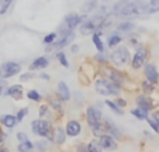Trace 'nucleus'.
<instances>
[{
	"label": "nucleus",
	"mask_w": 159,
	"mask_h": 152,
	"mask_svg": "<svg viewBox=\"0 0 159 152\" xmlns=\"http://www.w3.org/2000/svg\"><path fill=\"white\" fill-rule=\"evenodd\" d=\"M113 13L117 17H121L124 20L143 16L135 0H119L115 4V7H113Z\"/></svg>",
	"instance_id": "f257e3e1"
},
{
	"label": "nucleus",
	"mask_w": 159,
	"mask_h": 152,
	"mask_svg": "<svg viewBox=\"0 0 159 152\" xmlns=\"http://www.w3.org/2000/svg\"><path fill=\"white\" fill-rule=\"evenodd\" d=\"M95 89L98 94L109 96V95H117L120 92L117 84L112 83V81H106V80H98L95 84Z\"/></svg>",
	"instance_id": "f03ea898"
},
{
	"label": "nucleus",
	"mask_w": 159,
	"mask_h": 152,
	"mask_svg": "<svg viewBox=\"0 0 159 152\" xmlns=\"http://www.w3.org/2000/svg\"><path fill=\"white\" fill-rule=\"evenodd\" d=\"M103 20H105V16H95L93 18L88 20V21H85L84 24L81 25L80 32H81L82 35H92L98 28H101Z\"/></svg>",
	"instance_id": "7ed1b4c3"
},
{
	"label": "nucleus",
	"mask_w": 159,
	"mask_h": 152,
	"mask_svg": "<svg viewBox=\"0 0 159 152\" xmlns=\"http://www.w3.org/2000/svg\"><path fill=\"white\" fill-rule=\"evenodd\" d=\"M21 66L18 63H14V61H6L0 66V77L2 78H8L13 77V75L18 74Z\"/></svg>",
	"instance_id": "20e7f679"
},
{
	"label": "nucleus",
	"mask_w": 159,
	"mask_h": 152,
	"mask_svg": "<svg viewBox=\"0 0 159 152\" xmlns=\"http://www.w3.org/2000/svg\"><path fill=\"white\" fill-rule=\"evenodd\" d=\"M130 60V52L127 47H117L112 53V61L117 66H124Z\"/></svg>",
	"instance_id": "39448f33"
},
{
	"label": "nucleus",
	"mask_w": 159,
	"mask_h": 152,
	"mask_svg": "<svg viewBox=\"0 0 159 152\" xmlns=\"http://www.w3.org/2000/svg\"><path fill=\"white\" fill-rule=\"evenodd\" d=\"M32 131L41 137H50V124L45 120H34L32 122Z\"/></svg>",
	"instance_id": "423d86ee"
},
{
	"label": "nucleus",
	"mask_w": 159,
	"mask_h": 152,
	"mask_svg": "<svg viewBox=\"0 0 159 152\" xmlns=\"http://www.w3.org/2000/svg\"><path fill=\"white\" fill-rule=\"evenodd\" d=\"M87 120H88V124H89L91 127H95V126H98L102 123V113L96 108L91 106V108H88V110H87Z\"/></svg>",
	"instance_id": "0eeeda50"
},
{
	"label": "nucleus",
	"mask_w": 159,
	"mask_h": 152,
	"mask_svg": "<svg viewBox=\"0 0 159 152\" xmlns=\"http://www.w3.org/2000/svg\"><path fill=\"white\" fill-rule=\"evenodd\" d=\"M147 55H148V52H147V49L144 46H140L137 49V53L134 55V57H133V61H131V66L133 69H140L141 66H144V63H145V59H147Z\"/></svg>",
	"instance_id": "6e6552de"
},
{
	"label": "nucleus",
	"mask_w": 159,
	"mask_h": 152,
	"mask_svg": "<svg viewBox=\"0 0 159 152\" xmlns=\"http://www.w3.org/2000/svg\"><path fill=\"white\" fill-rule=\"evenodd\" d=\"M99 145H101V148L107 150V151H115L116 148H117V144H116L115 138H113L112 136H103V134H101Z\"/></svg>",
	"instance_id": "1a4fd4ad"
},
{
	"label": "nucleus",
	"mask_w": 159,
	"mask_h": 152,
	"mask_svg": "<svg viewBox=\"0 0 159 152\" xmlns=\"http://www.w3.org/2000/svg\"><path fill=\"white\" fill-rule=\"evenodd\" d=\"M84 18H85L84 16H78V14H75V13H71V14H69V16L66 17L64 22H66V27L67 28L74 29L75 27H78V25L84 21Z\"/></svg>",
	"instance_id": "9d476101"
},
{
	"label": "nucleus",
	"mask_w": 159,
	"mask_h": 152,
	"mask_svg": "<svg viewBox=\"0 0 159 152\" xmlns=\"http://www.w3.org/2000/svg\"><path fill=\"white\" fill-rule=\"evenodd\" d=\"M81 133V124L75 120H70L66 126V134L70 137H75Z\"/></svg>",
	"instance_id": "9b49d317"
},
{
	"label": "nucleus",
	"mask_w": 159,
	"mask_h": 152,
	"mask_svg": "<svg viewBox=\"0 0 159 152\" xmlns=\"http://www.w3.org/2000/svg\"><path fill=\"white\" fill-rule=\"evenodd\" d=\"M145 75L148 78V81H151L152 84H155L158 81V73H157V67L152 63H147L145 64Z\"/></svg>",
	"instance_id": "f8f14e48"
},
{
	"label": "nucleus",
	"mask_w": 159,
	"mask_h": 152,
	"mask_svg": "<svg viewBox=\"0 0 159 152\" xmlns=\"http://www.w3.org/2000/svg\"><path fill=\"white\" fill-rule=\"evenodd\" d=\"M137 103H138V109H141V110H144L145 113H148L149 110L152 109V101L149 99L148 96H140L137 99Z\"/></svg>",
	"instance_id": "ddd939ff"
},
{
	"label": "nucleus",
	"mask_w": 159,
	"mask_h": 152,
	"mask_svg": "<svg viewBox=\"0 0 159 152\" xmlns=\"http://www.w3.org/2000/svg\"><path fill=\"white\" fill-rule=\"evenodd\" d=\"M57 96L61 101H69L70 99V89L67 88L66 83H59L57 84Z\"/></svg>",
	"instance_id": "4468645a"
},
{
	"label": "nucleus",
	"mask_w": 159,
	"mask_h": 152,
	"mask_svg": "<svg viewBox=\"0 0 159 152\" xmlns=\"http://www.w3.org/2000/svg\"><path fill=\"white\" fill-rule=\"evenodd\" d=\"M49 66V60L46 57H38L31 63L30 69L31 70H39V69H45V67Z\"/></svg>",
	"instance_id": "2eb2a0df"
},
{
	"label": "nucleus",
	"mask_w": 159,
	"mask_h": 152,
	"mask_svg": "<svg viewBox=\"0 0 159 152\" xmlns=\"http://www.w3.org/2000/svg\"><path fill=\"white\" fill-rule=\"evenodd\" d=\"M103 127H105V130H107L110 134H112V136H115L116 138H120V137H121L120 131L117 130V127H116V126L113 124V123L110 122V120H106V123L103 124Z\"/></svg>",
	"instance_id": "dca6fc26"
},
{
	"label": "nucleus",
	"mask_w": 159,
	"mask_h": 152,
	"mask_svg": "<svg viewBox=\"0 0 159 152\" xmlns=\"http://www.w3.org/2000/svg\"><path fill=\"white\" fill-rule=\"evenodd\" d=\"M53 138H55V141L57 142V144H63L64 140H66V133L63 131V128L56 127L55 131H53Z\"/></svg>",
	"instance_id": "f3484780"
},
{
	"label": "nucleus",
	"mask_w": 159,
	"mask_h": 152,
	"mask_svg": "<svg viewBox=\"0 0 159 152\" xmlns=\"http://www.w3.org/2000/svg\"><path fill=\"white\" fill-rule=\"evenodd\" d=\"M2 123L6 126V127L11 128V127H14V126H16L17 117L13 116V114H4V116L2 117Z\"/></svg>",
	"instance_id": "a211bd4d"
},
{
	"label": "nucleus",
	"mask_w": 159,
	"mask_h": 152,
	"mask_svg": "<svg viewBox=\"0 0 159 152\" xmlns=\"http://www.w3.org/2000/svg\"><path fill=\"white\" fill-rule=\"evenodd\" d=\"M96 7H98V0H87V2L82 4L81 10L84 11V13H91V11L95 10Z\"/></svg>",
	"instance_id": "6ab92c4d"
},
{
	"label": "nucleus",
	"mask_w": 159,
	"mask_h": 152,
	"mask_svg": "<svg viewBox=\"0 0 159 152\" xmlns=\"http://www.w3.org/2000/svg\"><path fill=\"white\" fill-rule=\"evenodd\" d=\"M21 94H22V87L21 85H13L7 89V92H6L7 96H16V98H20Z\"/></svg>",
	"instance_id": "aec40b11"
},
{
	"label": "nucleus",
	"mask_w": 159,
	"mask_h": 152,
	"mask_svg": "<svg viewBox=\"0 0 159 152\" xmlns=\"http://www.w3.org/2000/svg\"><path fill=\"white\" fill-rule=\"evenodd\" d=\"M109 77H110V80H112V83H115V84H117V85H120L121 83H123V75L120 74V73H117V71H112V70H109Z\"/></svg>",
	"instance_id": "412c9836"
},
{
	"label": "nucleus",
	"mask_w": 159,
	"mask_h": 152,
	"mask_svg": "<svg viewBox=\"0 0 159 152\" xmlns=\"http://www.w3.org/2000/svg\"><path fill=\"white\" fill-rule=\"evenodd\" d=\"M92 41H93V43H95L96 49H98L101 53L103 52L105 46H103V43H102V41H101V36H99V34H93V35H92Z\"/></svg>",
	"instance_id": "4be33fe9"
},
{
	"label": "nucleus",
	"mask_w": 159,
	"mask_h": 152,
	"mask_svg": "<svg viewBox=\"0 0 159 152\" xmlns=\"http://www.w3.org/2000/svg\"><path fill=\"white\" fill-rule=\"evenodd\" d=\"M14 0H0V16H3L8 10V7L11 6Z\"/></svg>",
	"instance_id": "5701e85b"
},
{
	"label": "nucleus",
	"mask_w": 159,
	"mask_h": 152,
	"mask_svg": "<svg viewBox=\"0 0 159 152\" xmlns=\"http://www.w3.org/2000/svg\"><path fill=\"white\" fill-rule=\"evenodd\" d=\"M31 150H32V144H31L30 141H24L21 142V144L18 145V151L20 152H31Z\"/></svg>",
	"instance_id": "b1692460"
},
{
	"label": "nucleus",
	"mask_w": 159,
	"mask_h": 152,
	"mask_svg": "<svg viewBox=\"0 0 159 152\" xmlns=\"http://www.w3.org/2000/svg\"><path fill=\"white\" fill-rule=\"evenodd\" d=\"M119 29L120 31H124V32H129V31H133L134 29V24L130 21H126V22H121L120 25H119Z\"/></svg>",
	"instance_id": "393cba45"
},
{
	"label": "nucleus",
	"mask_w": 159,
	"mask_h": 152,
	"mask_svg": "<svg viewBox=\"0 0 159 152\" xmlns=\"http://www.w3.org/2000/svg\"><path fill=\"white\" fill-rule=\"evenodd\" d=\"M120 42H121V36L113 35V36H110V38H109V42H107V45H109L110 47H115V46H117Z\"/></svg>",
	"instance_id": "a878e982"
},
{
	"label": "nucleus",
	"mask_w": 159,
	"mask_h": 152,
	"mask_svg": "<svg viewBox=\"0 0 159 152\" xmlns=\"http://www.w3.org/2000/svg\"><path fill=\"white\" fill-rule=\"evenodd\" d=\"M106 105L109 106V108L112 109V110L115 112V113H117V114H123V110H121V109L119 108V106L116 105L115 102H112V101H106Z\"/></svg>",
	"instance_id": "bb28decb"
},
{
	"label": "nucleus",
	"mask_w": 159,
	"mask_h": 152,
	"mask_svg": "<svg viewBox=\"0 0 159 152\" xmlns=\"http://www.w3.org/2000/svg\"><path fill=\"white\" fill-rule=\"evenodd\" d=\"M131 113L134 114L137 119H140V120H145V119H147V113H145L144 110H141V109H134Z\"/></svg>",
	"instance_id": "cd10ccee"
},
{
	"label": "nucleus",
	"mask_w": 159,
	"mask_h": 152,
	"mask_svg": "<svg viewBox=\"0 0 159 152\" xmlns=\"http://www.w3.org/2000/svg\"><path fill=\"white\" fill-rule=\"evenodd\" d=\"M87 151L88 152H101V145H98L95 141H92V142H89V144H88Z\"/></svg>",
	"instance_id": "c85d7f7f"
},
{
	"label": "nucleus",
	"mask_w": 159,
	"mask_h": 152,
	"mask_svg": "<svg viewBox=\"0 0 159 152\" xmlns=\"http://www.w3.org/2000/svg\"><path fill=\"white\" fill-rule=\"evenodd\" d=\"M57 59H59V61H60V63H61V66H64V67H69V61H67L66 55H64L63 52H59V53H57Z\"/></svg>",
	"instance_id": "c756f323"
},
{
	"label": "nucleus",
	"mask_w": 159,
	"mask_h": 152,
	"mask_svg": "<svg viewBox=\"0 0 159 152\" xmlns=\"http://www.w3.org/2000/svg\"><path fill=\"white\" fill-rule=\"evenodd\" d=\"M56 36H57V35H56L55 32L49 34V35H46V36L43 38V42H45V43H48V45L52 43V42H55V41H56Z\"/></svg>",
	"instance_id": "7c9ffc66"
},
{
	"label": "nucleus",
	"mask_w": 159,
	"mask_h": 152,
	"mask_svg": "<svg viewBox=\"0 0 159 152\" xmlns=\"http://www.w3.org/2000/svg\"><path fill=\"white\" fill-rule=\"evenodd\" d=\"M27 95H28V98L32 101H41V95H39L36 91H30Z\"/></svg>",
	"instance_id": "2f4dec72"
},
{
	"label": "nucleus",
	"mask_w": 159,
	"mask_h": 152,
	"mask_svg": "<svg viewBox=\"0 0 159 152\" xmlns=\"http://www.w3.org/2000/svg\"><path fill=\"white\" fill-rule=\"evenodd\" d=\"M27 113H28V109H27V108L21 109V110L17 113V116H16V117H17V122H21V120L25 117V114H27Z\"/></svg>",
	"instance_id": "473e14b6"
},
{
	"label": "nucleus",
	"mask_w": 159,
	"mask_h": 152,
	"mask_svg": "<svg viewBox=\"0 0 159 152\" xmlns=\"http://www.w3.org/2000/svg\"><path fill=\"white\" fill-rule=\"evenodd\" d=\"M17 138H18L20 142H24V141H27L28 140V137H27V134L25 133H18L17 134Z\"/></svg>",
	"instance_id": "72a5a7b5"
},
{
	"label": "nucleus",
	"mask_w": 159,
	"mask_h": 152,
	"mask_svg": "<svg viewBox=\"0 0 159 152\" xmlns=\"http://www.w3.org/2000/svg\"><path fill=\"white\" fill-rule=\"evenodd\" d=\"M145 120H148V123H149V124L152 126V128H154V131H158V123H157V122H154V120L148 119V117H147Z\"/></svg>",
	"instance_id": "f704fd0d"
},
{
	"label": "nucleus",
	"mask_w": 159,
	"mask_h": 152,
	"mask_svg": "<svg viewBox=\"0 0 159 152\" xmlns=\"http://www.w3.org/2000/svg\"><path fill=\"white\" fill-rule=\"evenodd\" d=\"M115 103L119 106V108H123V106H126V105H127L126 101H124V99H116V101H115Z\"/></svg>",
	"instance_id": "c9c22d12"
},
{
	"label": "nucleus",
	"mask_w": 159,
	"mask_h": 152,
	"mask_svg": "<svg viewBox=\"0 0 159 152\" xmlns=\"http://www.w3.org/2000/svg\"><path fill=\"white\" fill-rule=\"evenodd\" d=\"M36 148H41V150H39L41 152H45V151H46V145H45L43 142H36Z\"/></svg>",
	"instance_id": "e433bc0d"
},
{
	"label": "nucleus",
	"mask_w": 159,
	"mask_h": 152,
	"mask_svg": "<svg viewBox=\"0 0 159 152\" xmlns=\"http://www.w3.org/2000/svg\"><path fill=\"white\" fill-rule=\"evenodd\" d=\"M4 87H6V83H4V78H3V80H0V95L4 91Z\"/></svg>",
	"instance_id": "4c0bfd02"
},
{
	"label": "nucleus",
	"mask_w": 159,
	"mask_h": 152,
	"mask_svg": "<svg viewBox=\"0 0 159 152\" xmlns=\"http://www.w3.org/2000/svg\"><path fill=\"white\" fill-rule=\"evenodd\" d=\"M50 103H52V105H53V108H56V109H60V108H61V106H60V103H57L55 99H50Z\"/></svg>",
	"instance_id": "58836bf2"
},
{
	"label": "nucleus",
	"mask_w": 159,
	"mask_h": 152,
	"mask_svg": "<svg viewBox=\"0 0 159 152\" xmlns=\"http://www.w3.org/2000/svg\"><path fill=\"white\" fill-rule=\"evenodd\" d=\"M46 112H48V106H42L41 108V116H45Z\"/></svg>",
	"instance_id": "ea45409f"
},
{
	"label": "nucleus",
	"mask_w": 159,
	"mask_h": 152,
	"mask_svg": "<svg viewBox=\"0 0 159 152\" xmlns=\"http://www.w3.org/2000/svg\"><path fill=\"white\" fill-rule=\"evenodd\" d=\"M32 77V74H25V75H22L21 77V81H25V80H30V78Z\"/></svg>",
	"instance_id": "a19ab883"
},
{
	"label": "nucleus",
	"mask_w": 159,
	"mask_h": 152,
	"mask_svg": "<svg viewBox=\"0 0 159 152\" xmlns=\"http://www.w3.org/2000/svg\"><path fill=\"white\" fill-rule=\"evenodd\" d=\"M78 152H88V151H87V148H82V147H81V148H80V151H78Z\"/></svg>",
	"instance_id": "79ce46f5"
},
{
	"label": "nucleus",
	"mask_w": 159,
	"mask_h": 152,
	"mask_svg": "<svg viewBox=\"0 0 159 152\" xmlns=\"http://www.w3.org/2000/svg\"><path fill=\"white\" fill-rule=\"evenodd\" d=\"M71 49H73V52H77V49H78V46H73V47H71Z\"/></svg>",
	"instance_id": "37998d69"
},
{
	"label": "nucleus",
	"mask_w": 159,
	"mask_h": 152,
	"mask_svg": "<svg viewBox=\"0 0 159 152\" xmlns=\"http://www.w3.org/2000/svg\"><path fill=\"white\" fill-rule=\"evenodd\" d=\"M0 152H8L7 150H0Z\"/></svg>",
	"instance_id": "c03bdc74"
}]
</instances>
